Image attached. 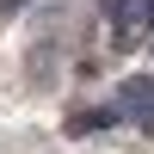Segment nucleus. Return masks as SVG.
<instances>
[{
  "label": "nucleus",
  "instance_id": "nucleus-1",
  "mask_svg": "<svg viewBox=\"0 0 154 154\" xmlns=\"http://www.w3.org/2000/svg\"><path fill=\"white\" fill-rule=\"evenodd\" d=\"M117 99H123V111H136L142 123H154V74H130L117 86Z\"/></svg>",
  "mask_w": 154,
  "mask_h": 154
},
{
  "label": "nucleus",
  "instance_id": "nucleus-2",
  "mask_svg": "<svg viewBox=\"0 0 154 154\" xmlns=\"http://www.w3.org/2000/svg\"><path fill=\"white\" fill-rule=\"evenodd\" d=\"M19 6H31V0H0V12H19Z\"/></svg>",
  "mask_w": 154,
  "mask_h": 154
}]
</instances>
